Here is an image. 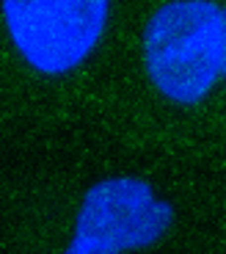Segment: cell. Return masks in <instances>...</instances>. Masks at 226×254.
Segmentation results:
<instances>
[{
  "instance_id": "obj_1",
  "label": "cell",
  "mask_w": 226,
  "mask_h": 254,
  "mask_svg": "<svg viewBox=\"0 0 226 254\" xmlns=\"http://www.w3.org/2000/svg\"><path fill=\"white\" fill-rule=\"evenodd\" d=\"M144 66L157 91L196 105L226 72V11L210 0H174L144 28Z\"/></svg>"
},
{
  "instance_id": "obj_2",
  "label": "cell",
  "mask_w": 226,
  "mask_h": 254,
  "mask_svg": "<svg viewBox=\"0 0 226 254\" xmlns=\"http://www.w3.org/2000/svg\"><path fill=\"white\" fill-rule=\"evenodd\" d=\"M105 0H6L3 17L14 47L33 69L63 75L80 66L108 25Z\"/></svg>"
},
{
  "instance_id": "obj_3",
  "label": "cell",
  "mask_w": 226,
  "mask_h": 254,
  "mask_svg": "<svg viewBox=\"0 0 226 254\" xmlns=\"http://www.w3.org/2000/svg\"><path fill=\"white\" fill-rule=\"evenodd\" d=\"M174 221L171 202L155 196L149 183L113 177L91 185L83 196L75 238L63 254H119L146 249Z\"/></svg>"
}]
</instances>
